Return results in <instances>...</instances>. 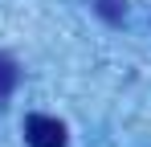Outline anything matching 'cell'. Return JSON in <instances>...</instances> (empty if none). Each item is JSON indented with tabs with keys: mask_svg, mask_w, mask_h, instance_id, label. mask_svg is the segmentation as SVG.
I'll return each mask as SVG.
<instances>
[{
	"mask_svg": "<svg viewBox=\"0 0 151 147\" xmlns=\"http://www.w3.org/2000/svg\"><path fill=\"white\" fill-rule=\"evenodd\" d=\"M25 139H29V147H65V127L49 115H29Z\"/></svg>",
	"mask_w": 151,
	"mask_h": 147,
	"instance_id": "1",
	"label": "cell"
},
{
	"mask_svg": "<svg viewBox=\"0 0 151 147\" xmlns=\"http://www.w3.org/2000/svg\"><path fill=\"white\" fill-rule=\"evenodd\" d=\"M98 12L106 21H119V17H123V4H119V0H98Z\"/></svg>",
	"mask_w": 151,
	"mask_h": 147,
	"instance_id": "3",
	"label": "cell"
},
{
	"mask_svg": "<svg viewBox=\"0 0 151 147\" xmlns=\"http://www.w3.org/2000/svg\"><path fill=\"white\" fill-rule=\"evenodd\" d=\"M12 86H17V61H12L8 53H0V98L8 94Z\"/></svg>",
	"mask_w": 151,
	"mask_h": 147,
	"instance_id": "2",
	"label": "cell"
}]
</instances>
